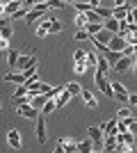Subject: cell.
I'll use <instances>...</instances> for the list:
<instances>
[{
  "label": "cell",
  "instance_id": "cell-1",
  "mask_svg": "<svg viewBox=\"0 0 137 153\" xmlns=\"http://www.w3.org/2000/svg\"><path fill=\"white\" fill-rule=\"evenodd\" d=\"M133 66H135V57H130V55H121L117 62L112 64V71H114V73H124V71H130Z\"/></svg>",
  "mask_w": 137,
  "mask_h": 153
},
{
  "label": "cell",
  "instance_id": "cell-2",
  "mask_svg": "<svg viewBox=\"0 0 137 153\" xmlns=\"http://www.w3.org/2000/svg\"><path fill=\"white\" fill-rule=\"evenodd\" d=\"M94 82H96V87L101 91H103L105 96H114V91H112V85H110V80L105 78V73H101V71H96V76H94Z\"/></svg>",
  "mask_w": 137,
  "mask_h": 153
},
{
  "label": "cell",
  "instance_id": "cell-3",
  "mask_svg": "<svg viewBox=\"0 0 137 153\" xmlns=\"http://www.w3.org/2000/svg\"><path fill=\"white\" fill-rule=\"evenodd\" d=\"M16 112H19L23 119H30V121H34L37 117H39V110L32 108L30 103H19V108H16Z\"/></svg>",
  "mask_w": 137,
  "mask_h": 153
},
{
  "label": "cell",
  "instance_id": "cell-4",
  "mask_svg": "<svg viewBox=\"0 0 137 153\" xmlns=\"http://www.w3.org/2000/svg\"><path fill=\"white\" fill-rule=\"evenodd\" d=\"M34 123H37V142L39 144H46V114H41L34 119Z\"/></svg>",
  "mask_w": 137,
  "mask_h": 153
},
{
  "label": "cell",
  "instance_id": "cell-5",
  "mask_svg": "<svg viewBox=\"0 0 137 153\" xmlns=\"http://www.w3.org/2000/svg\"><path fill=\"white\" fill-rule=\"evenodd\" d=\"M133 126H135V117H133V114L117 119V133H124V130H133Z\"/></svg>",
  "mask_w": 137,
  "mask_h": 153
},
{
  "label": "cell",
  "instance_id": "cell-6",
  "mask_svg": "<svg viewBox=\"0 0 137 153\" xmlns=\"http://www.w3.org/2000/svg\"><path fill=\"white\" fill-rule=\"evenodd\" d=\"M87 133H89V140L94 142V144L103 146V140H105V135H103V130H101L98 126H89V128H87Z\"/></svg>",
  "mask_w": 137,
  "mask_h": 153
},
{
  "label": "cell",
  "instance_id": "cell-7",
  "mask_svg": "<svg viewBox=\"0 0 137 153\" xmlns=\"http://www.w3.org/2000/svg\"><path fill=\"white\" fill-rule=\"evenodd\" d=\"M80 96H82V101H85V105L89 110H96L98 108V101H96V96L91 94L89 89H85V87H82V89H80Z\"/></svg>",
  "mask_w": 137,
  "mask_h": 153
},
{
  "label": "cell",
  "instance_id": "cell-8",
  "mask_svg": "<svg viewBox=\"0 0 137 153\" xmlns=\"http://www.w3.org/2000/svg\"><path fill=\"white\" fill-rule=\"evenodd\" d=\"M101 130H103V135H114L117 133V117H112V119H107V121L101 123Z\"/></svg>",
  "mask_w": 137,
  "mask_h": 153
},
{
  "label": "cell",
  "instance_id": "cell-9",
  "mask_svg": "<svg viewBox=\"0 0 137 153\" xmlns=\"http://www.w3.org/2000/svg\"><path fill=\"white\" fill-rule=\"evenodd\" d=\"M7 144H9L12 149H21V146H23V144H21V133H19V130H14V128H12V130L7 133Z\"/></svg>",
  "mask_w": 137,
  "mask_h": 153
},
{
  "label": "cell",
  "instance_id": "cell-10",
  "mask_svg": "<svg viewBox=\"0 0 137 153\" xmlns=\"http://www.w3.org/2000/svg\"><path fill=\"white\" fill-rule=\"evenodd\" d=\"M130 7H133V5H119V7H112V19L124 21V19H126V14L130 12Z\"/></svg>",
  "mask_w": 137,
  "mask_h": 153
},
{
  "label": "cell",
  "instance_id": "cell-11",
  "mask_svg": "<svg viewBox=\"0 0 137 153\" xmlns=\"http://www.w3.org/2000/svg\"><path fill=\"white\" fill-rule=\"evenodd\" d=\"M69 101H71V94L66 91V87H62V91L55 96V108H62V105H66Z\"/></svg>",
  "mask_w": 137,
  "mask_h": 153
},
{
  "label": "cell",
  "instance_id": "cell-12",
  "mask_svg": "<svg viewBox=\"0 0 137 153\" xmlns=\"http://www.w3.org/2000/svg\"><path fill=\"white\" fill-rule=\"evenodd\" d=\"M114 34V32H110V30H105V27H101V30L96 32V34H91V37L96 39V41H101V44H105L107 46V41H110V37Z\"/></svg>",
  "mask_w": 137,
  "mask_h": 153
},
{
  "label": "cell",
  "instance_id": "cell-13",
  "mask_svg": "<svg viewBox=\"0 0 137 153\" xmlns=\"http://www.w3.org/2000/svg\"><path fill=\"white\" fill-rule=\"evenodd\" d=\"M94 66H96V71H101V73H107V71L112 69V64L107 62L103 55H101V57H96V64H94Z\"/></svg>",
  "mask_w": 137,
  "mask_h": 153
},
{
  "label": "cell",
  "instance_id": "cell-14",
  "mask_svg": "<svg viewBox=\"0 0 137 153\" xmlns=\"http://www.w3.org/2000/svg\"><path fill=\"white\" fill-rule=\"evenodd\" d=\"M91 149H94V142H91V140L76 142V151H80V153H91Z\"/></svg>",
  "mask_w": 137,
  "mask_h": 153
},
{
  "label": "cell",
  "instance_id": "cell-15",
  "mask_svg": "<svg viewBox=\"0 0 137 153\" xmlns=\"http://www.w3.org/2000/svg\"><path fill=\"white\" fill-rule=\"evenodd\" d=\"M5 82H14V85H23L25 82V76H23V73H7L5 76Z\"/></svg>",
  "mask_w": 137,
  "mask_h": 153
},
{
  "label": "cell",
  "instance_id": "cell-16",
  "mask_svg": "<svg viewBox=\"0 0 137 153\" xmlns=\"http://www.w3.org/2000/svg\"><path fill=\"white\" fill-rule=\"evenodd\" d=\"M57 144L59 146H62V151H76V140H71V137H69V140H66V137H62V140H57Z\"/></svg>",
  "mask_w": 137,
  "mask_h": 153
},
{
  "label": "cell",
  "instance_id": "cell-17",
  "mask_svg": "<svg viewBox=\"0 0 137 153\" xmlns=\"http://www.w3.org/2000/svg\"><path fill=\"white\" fill-rule=\"evenodd\" d=\"M19 71H23V69H27L30 66V55H19V59H16V64H14Z\"/></svg>",
  "mask_w": 137,
  "mask_h": 153
},
{
  "label": "cell",
  "instance_id": "cell-18",
  "mask_svg": "<svg viewBox=\"0 0 137 153\" xmlns=\"http://www.w3.org/2000/svg\"><path fill=\"white\" fill-rule=\"evenodd\" d=\"M82 14H85L87 23H103V19H101V16H98L94 9H87V12H82Z\"/></svg>",
  "mask_w": 137,
  "mask_h": 153
},
{
  "label": "cell",
  "instance_id": "cell-19",
  "mask_svg": "<svg viewBox=\"0 0 137 153\" xmlns=\"http://www.w3.org/2000/svg\"><path fill=\"white\" fill-rule=\"evenodd\" d=\"M103 27H105V30H110V32H117L119 21H117V19H112V16H107V19L103 21Z\"/></svg>",
  "mask_w": 137,
  "mask_h": 153
},
{
  "label": "cell",
  "instance_id": "cell-20",
  "mask_svg": "<svg viewBox=\"0 0 137 153\" xmlns=\"http://www.w3.org/2000/svg\"><path fill=\"white\" fill-rule=\"evenodd\" d=\"M101 27H103V23H85V27H82V30H85L87 34H96Z\"/></svg>",
  "mask_w": 137,
  "mask_h": 153
},
{
  "label": "cell",
  "instance_id": "cell-21",
  "mask_svg": "<svg viewBox=\"0 0 137 153\" xmlns=\"http://www.w3.org/2000/svg\"><path fill=\"white\" fill-rule=\"evenodd\" d=\"M48 32H50V34H57V32H62V23H59L57 19H55V21H48Z\"/></svg>",
  "mask_w": 137,
  "mask_h": 153
},
{
  "label": "cell",
  "instance_id": "cell-22",
  "mask_svg": "<svg viewBox=\"0 0 137 153\" xmlns=\"http://www.w3.org/2000/svg\"><path fill=\"white\" fill-rule=\"evenodd\" d=\"M66 5V0H46V7L48 9H62Z\"/></svg>",
  "mask_w": 137,
  "mask_h": 153
},
{
  "label": "cell",
  "instance_id": "cell-23",
  "mask_svg": "<svg viewBox=\"0 0 137 153\" xmlns=\"http://www.w3.org/2000/svg\"><path fill=\"white\" fill-rule=\"evenodd\" d=\"M126 41V46H137V37H135V32H126V34H121Z\"/></svg>",
  "mask_w": 137,
  "mask_h": 153
},
{
  "label": "cell",
  "instance_id": "cell-24",
  "mask_svg": "<svg viewBox=\"0 0 137 153\" xmlns=\"http://www.w3.org/2000/svg\"><path fill=\"white\" fill-rule=\"evenodd\" d=\"M12 34H14V30H12V23H7V25H2V27H0V37L12 39Z\"/></svg>",
  "mask_w": 137,
  "mask_h": 153
},
{
  "label": "cell",
  "instance_id": "cell-25",
  "mask_svg": "<svg viewBox=\"0 0 137 153\" xmlns=\"http://www.w3.org/2000/svg\"><path fill=\"white\" fill-rule=\"evenodd\" d=\"M80 89H82V87H80L78 82H69V85H66V91H69L71 96H78V94H80Z\"/></svg>",
  "mask_w": 137,
  "mask_h": 153
},
{
  "label": "cell",
  "instance_id": "cell-26",
  "mask_svg": "<svg viewBox=\"0 0 137 153\" xmlns=\"http://www.w3.org/2000/svg\"><path fill=\"white\" fill-rule=\"evenodd\" d=\"M103 57H105V59H107V62H110V64H114V62H117V59H119V57H121V53H114V51H107V53H105V55H103Z\"/></svg>",
  "mask_w": 137,
  "mask_h": 153
},
{
  "label": "cell",
  "instance_id": "cell-27",
  "mask_svg": "<svg viewBox=\"0 0 137 153\" xmlns=\"http://www.w3.org/2000/svg\"><path fill=\"white\" fill-rule=\"evenodd\" d=\"M37 37H48V21H44V23L37 27Z\"/></svg>",
  "mask_w": 137,
  "mask_h": 153
},
{
  "label": "cell",
  "instance_id": "cell-28",
  "mask_svg": "<svg viewBox=\"0 0 137 153\" xmlns=\"http://www.w3.org/2000/svg\"><path fill=\"white\" fill-rule=\"evenodd\" d=\"M85 23H87L85 14H82V12H78V14H76V25H78V30H80V27H85Z\"/></svg>",
  "mask_w": 137,
  "mask_h": 153
},
{
  "label": "cell",
  "instance_id": "cell-29",
  "mask_svg": "<svg viewBox=\"0 0 137 153\" xmlns=\"http://www.w3.org/2000/svg\"><path fill=\"white\" fill-rule=\"evenodd\" d=\"M16 59H19V51H9L7 62H9V66H12V69H14V64H16Z\"/></svg>",
  "mask_w": 137,
  "mask_h": 153
},
{
  "label": "cell",
  "instance_id": "cell-30",
  "mask_svg": "<svg viewBox=\"0 0 137 153\" xmlns=\"http://www.w3.org/2000/svg\"><path fill=\"white\" fill-rule=\"evenodd\" d=\"M112 98H117L119 103H126V98H128V91L126 89H121V91H114V96Z\"/></svg>",
  "mask_w": 137,
  "mask_h": 153
},
{
  "label": "cell",
  "instance_id": "cell-31",
  "mask_svg": "<svg viewBox=\"0 0 137 153\" xmlns=\"http://www.w3.org/2000/svg\"><path fill=\"white\" fill-rule=\"evenodd\" d=\"M27 89L23 87V85H16V89H14V98H19V96H25Z\"/></svg>",
  "mask_w": 137,
  "mask_h": 153
},
{
  "label": "cell",
  "instance_id": "cell-32",
  "mask_svg": "<svg viewBox=\"0 0 137 153\" xmlns=\"http://www.w3.org/2000/svg\"><path fill=\"white\" fill-rule=\"evenodd\" d=\"M128 114H133V108H119L117 119H121V117H128Z\"/></svg>",
  "mask_w": 137,
  "mask_h": 153
},
{
  "label": "cell",
  "instance_id": "cell-33",
  "mask_svg": "<svg viewBox=\"0 0 137 153\" xmlns=\"http://www.w3.org/2000/svg\"><path fill=\"white\" fill-rule=\"evenodd\" d=\"M73 5H76V9H78V12H87V9H91L89 2H73Z\"/></svg>",
  "mask_w": 137,
  "mask_h": 153
},
{
  "label": "cell",
  "instance_id": "cell-34",
  "mask_svg": "<svg viewBox=\"0 0 137 153\" xmlns=\"http://www.w3.org/2000/svg\"><path fill=\"white\" fill-rule=\"evenodd\" d=\"M121 55H130V57H135V46H124Z\"/></svg>",
  "mask_w": 137,
  "mask_h": 153
},
{
  "label": "cell",
  "instance_id": "cell-35",
  "mask_svg": "<svg viewBox=\"0 0 137 153\" xmlns=\"http://www.w3.org/2000/svg\"><path fill=\"white\" fill-rule=\"evenodd\" d=\"M73 59L76 62H85V51H76L73 53Z\"/></svg>",
  "mask_w": 137,
  "mask_h": 153
},
{
  "label": "cell",
  "instance_id": "cell-36",
  "mask_svg": "<svg viewBox=\"0 0 137 153\" xmlns=\"http://www.w3.org/2000/svg\"><path fill=\"white\" fill-rule=\"evenodd\" d=\"M87 37H89V34H87V32H85V30H82V27H80V30H78V32H76V39H78V41H85V39H87Z\"/></svg>",
  "mask_w": 137,
  "mask_h": 153
},
{
  "label": "cell",
  "instance_id": "cell-37",
  "mask_svg": "<svg viewBox=\"0 0 137 153\" xmlns=\"http://www.w3.org/2000/svg\"><path fill=\"white\" fill-rule=\"evenodd\" d=\"M87 71V64L85 62H76V73H85Z\"/></svg>",
  "mask_w": 137,
  "mask_h": 153
},
{
  "label": "cell",
  "instance_id": "cell-38",
  "mask_svg": "<svg viewBox=\"0 0 137 153\" xmlns=\"http://www.w3.org/2000/svg\"><path fill=\"white\" fill-rule=\"evenodd\" d=\"M7 48H9V39L0 37V51H7Z\"/></svg>",
  "mask_w": 137,
  "mask_h": 153
},
{
  "label": "cell",
  "instance_id": "cell-39",
  "mask_svg": "<svg viewBox=\"0 0 137 153\" xmlns=\"http://www.w3.org/2000/svg\"><path fill=\"white\" fill-rule=\"evenodd\" d=\"M126 101L130 103V108H135V105H137V96H135V94H128V98H126Z\"/></svg>",
  "mask_w": 137,
  "mask_h": 153
},
{
  "label": "cell",
  "instance_id": "cell-40",
  "mask_svg": "<svg viewBox=\"0 0 137 153\" xmlns=\"http://www.w3.org/2000/svg\"><path fill=\"white\" fill-rule=\"evenodd\" d=\"M7 23H12V21H9V19H5V16H0V27H2V25H7Z\"/></svg>",
  "mask_w": 137,
  "mask_h": 153
},
{
  "label": "cell",
  "instance_id": "cell-41",
  "mask_svg": "<svg viewBox=\"0 0 137 153\" xmlns=\"http://www.w3.org/2000/svg\"><path fill=\"white\" fill-rule=\"evenodd\" d=\"M66 2H73V0H66Z\"/></svg>",
  "mask_w": 137,
  "mask_h": 153
},
{
  "label": "cell",
  "instance_id": "cell-42",
  "mask_svg": "<svg viewBox=\"0 0 137 153\" xmlns=\"http://www.w3.org/2000/svg\"><path fill=\"white\" fill-rule=\"evenodd\" d=\"M0 5H2V2H0Z\"/></svg>",
  "mask_w": 137,
  "mask_h": 153
}]
</instances>
